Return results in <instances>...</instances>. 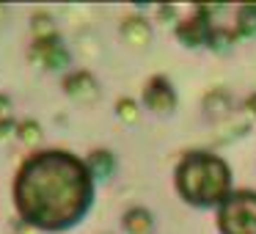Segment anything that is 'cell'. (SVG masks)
I'll return each instance as SVG.
<instances>
[{
	"label": "cell",
	"mask_w": 256,
	"mask_h": 234,
	"mask_svg": "<svg viewBox=\"0 0 256 234\" xmlns=\"http://www.w3.org/2000/svg\"><path fill=\"white\" fill-rule=\"evenodd\" d=\"M122 36L127 39V44H132V47H146L149 39H152V28H149L146 20L130 17V20L122 22Z\"/></svg>",
	"instance_id": "cell-8"
},
{
	"label": "cell",
	"mask_w": 256,
	"mask_h": 234,
	"mask_svg": "<svg viewBox=\"0 0 256 234\" xmlns=\"http://www.w3.org/2000/svg\"><path fill=\"white\" fill-rule=\"evenodd\" d=\"M237 34L256 36V6H242L237 12Z\"/></svg>",
	"instance_id": "cell-12"
},
{
	"label": "cell",
	"mask_w": 256,
	"mask_h": 234,
	"mask_svg": "<svg viewBox=\"0 0 256 234\" xmlns=\"http://www.w3.org/2000/svg\"><path fill=\"white\" fill-rule=\"evenodd\" d=\"M220 234H256V193L237 190L218 210Z\"/></svg>",
	"instance_id": "cell-3"
},
{
	"label": "cell",
	"mask_w": 256,
	"mask_h": 234,
	"mask_svg": "<svg viewBox=\"0 0 256 234\" xmlns=\"http://www.w3.org/2000/svg\"><path fill=\"white\" fill-rule=\"evenodd\" d=\"M8 110H12V100L8 96H0V118H6Z\"/></svg>",
	"instance_id": "cell-18"
},
{
	"label": "cell",
	"mask_w": 256,
	"mask_h": 234,
	"mask_svg": "<svg viewBox=\"0 0 256 234\" xmlns=\"http://www.w3.org/2000/svg\"><path fill=\"white\" fill-rule=\"evenodd\" d=\"M86 168H88L91 179H110V176H113V168H116V160H113L110 152L96 149V152H91Z\"/></svg>",
	"instance_id": "cell-9"
},
{
	"label": "cell",
	"mask_w": 256,
	"mask_h": 234,
	"mask_svg": "<svg viewBox=\"0 0 256 234\" xmlns=\"http://www.w3.org/2000/svg\"><path fill=\"white\" fill-rule=\"evenodd\" d=\"M157 14H160V20H174L176 8H174V6H160V8H157Z\"/></svg>",
	"instance_id": "cell-17"
},
{
	"label": "cell",
	"mask_w": 256,
	"mask_h": 234,
	"mask_svg": "<svg viewBox=\"0 0 256 234\" xmlns=\"http://www.w3.org/2000/svg\"><path fill=\"white\" fill-rule=\"evenodd\" d=\"M64 91H66L72 100H80V102H91L96 100L100 88H96V80L91 78L88 72H74L64 80Z\"/></svg>",
	"instance_id": "cell-7"
},
{
	"label": "cell",
	"mask_w": 256,
	"mask_h": 234,
	"mask_svg": "<svg viewBox=\"0 0 256 234\" xmlns=\"http://www.w3.org/2000/svg\"><path fill=\"white\" fill-rule=\"evenodd\" d=\"M124 228H127L130 234H149L152 228V212L149 210H140V206H135V210H130L127 215H124Z\"/></svg>",
	"instance_id": "cell-10"
},
{
	"label": "cell",
	"mask_w": 256,
	"mask_h": 234,
	"mask_svg": "<svg viewBox=\"0 0 256 234\" xmlns=\"http://www.w3.org/2000/svg\"><path fill=\"white\" fill-rule=\"evenodd\" d=\"M17 135L25 140V144H39V140H42V127L34 122V118H28V122H22V124H20Z\"/></svg>",
	"instance_id": "cell-14"
},
{
	"label": "cell",
	"mask_w": 256,
	"mask_h": 234,
	"mask_svg": "<svg viewBox=\"0 0 256 234\" xmlns=\"http://www.w3.org/2000/svg\"><path fill=\"white\" fill-rule=\"evenodd\" d=\"M34 34H36V39H50V36H58L50 14H34Z\"/></svg>",
	"instance_id": "cell-13"
},
{
	"label": "cell",
	"mask_w": 256,
	"mask_h": 234,
	"mask_svg": "<svg viewBox=\"0 0 256 234\" xmlns=\"http://www.w3.org/2000/svg\"><path fill=\"white\" fill-rule=\"evenodd\" d=\"M144 100L154 113H171L174 108H176V94H174L171 83H168L162 74H157V78H152L149 83H146Z\"/></svg>",
	"instance_id": "cell-6"
},
{
	"label": "cell",
	"mask_w": 256,
	"mask_h": 234,
	"mask_svg": "<svg viewBox=\"0 0 256 234\" xmlns=\"http://www.w3.org/2000/svg\"><path fill=\"white\" fill-rule=\"evenodd\" d=\"M248 110L256 116V94H250V96H248Z\"/></svg>",
	"instance_id": "cell-19"
},
{
	"label": "cell",
	"mask_w": 256,
	"mask_h": 234,
	"mask_svg": "<svg viewBox=\"0 0 256 234\" xmlns=\"http://www.w3.org/2000/svg\"><path fill=\"white\" fill-rule=\"evenodd\" d=\"M237 42V36H234V30H226V28H212L210 34V42H206V47H212L215 52H228L232 50V44Z\"/></svg>",
	"instance_id": "cell-11"
},
{
	"label": "cell",
	"mask_w": 256,
	"mask_h": 234,
	"mask_svg": "<svg viewBox=\"0 0 256 234\" xmlns=\"http://www.w3.org/2000/svg\"><path fill=\"white\" fill-rule=\"evenodd\" d=\"M91 174L69 152H39L22 162L14 182V204L25 223L44 232H64L91 204Z\"/></svg>",
	"instance_id": "cell-1"
},
{
	"label": "cell",
	"mask_w": 256,
	"mask_h": 234,
	"mask_svg": "<svg viewBox=\"0 0 256 234\" xmlns=\"http://www.w3.org/2000/svg\"><path fill=\"white\" fill-rule=\"evenodd\" d=\"M17 124L12 122V118H0V140H6V138H12L14 132H17Z\"/></svg>",
	"instance_id": "cell-16"
},
{
	"label": "cell",
	"mask_w": 256,
	"mask_h": 234,
	"mask_svg": "<svg viewBox=\"0 0 256 234\" xmlns=\"http://www.w3.org/2000/svg\"><path fill=\"white\" fill-rule=\"evenodd\" d=\"M210 12H212L210 6H198L196 17L179 22L176 36H179V42H182L184 47H201V44H206V42H210L212 25H210V20H206V14H210Z\"/></svg>",
	"instance_id": "cell-4"
},
{
	"label": "cell",
	"mask_w": 256,
	"mask_h": 234,
	"mask_svg": "<svg viewBox=\"0 0 256 234\" xmlns=\"http://www.w3.org/2000/svg\"><path fill=\"white\" fill-rule=\"evenodd\" d=\"M176 190L184 201L198 206L223 204L232 190V174L228 166L215 154L206 152H190L182 157L176 168Z\"/></svg>",
	"instance_id": "cell-2"
},
{
	"label": "cell",
	"mask_w": 256,
	"mask_h": 234,
	"mask_svg": "<svg viewBox=\"0 0 256 234\" xmlns=\"http://www.w3.org/2000/svg\"><path fill=\"white\" fill-rule=\"evenodd\" d=\"M0 14H6V8H3V6H0Z\"/></svg>",
	"instance_id": "cell-20"
},
{
	"label": "cell",
	"mask_w": 256,
	"mask_h": 234,
	"mask_svg": "<svg viewBox=\"0 0 256 234\" xmlns=\"http://www.w3.org/2000/svg\"><path fill=\"white\" fill-rule=\"evenodd\" d=\"M30 58L39 61L44 69H64V66H69V52L61 47V39H58V36H50V39H36L34 47H30Z\"/></svg>",
	"instance_id": "cell-5"
},
{
	"label": "cell",
	"mask_w": 256,
	"mask_h": 234,
	"mask_svg": "<svg viewBox=\"0 0 256 234\" xmlns=\"http://www.w3.org/2000/svg\"><path fill=\"white\" fill-rule=\"evenodd\" d=\"M116 113H118V118H124V122H138V105H135L132 100H118L116 102Z\"/></svg>",
	"instance_id": "cell-15"
}]
</instances>
